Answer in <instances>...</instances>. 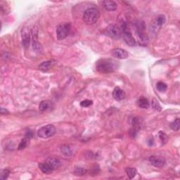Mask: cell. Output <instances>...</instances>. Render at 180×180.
<instances>
[{
	"label": "cell",
	"mask_w": 180,
	"mask_h": 180,
	"mask_svg": "<svg viewBox=\"0 0 180 180\" xmlns=\"http://www.w3.org/2000/svg\"><path fill=\"white\" fill-rule=\"evenodd\" d=\"M121 37L123 40L130 46H134L136 44V40L131 33L128 25L125 22H123L121 25Z\"/></svg>",
	"instance_id": "obj_3"
},
{
	"label": "cell",
	"mask_w": 180,
	"mask_h": 180,
	"mask_svg": "<svg viewBox=\"0 0 180 180\" xmlns=\"http://www.w3.org/2000/svg\"><path fill=\"white\" fill-rule=\"evenodd\" d=\"M53 106L52 102L50 101H42L39 105V109L41 111H45L50 110Z\"/></svg>",
	"instance_id": "obj_15"
},
{
	"label": "cell",
	"mask_w": 180,
	"mask_h": 180,
	"mask_svg": "<svg viewBox=\"0 0 180 180\" xmlns=\"http://www.w3.org/2000/svg\"><path fill=\"white\" fill-rule=\"evenodd\" d=\"M149 161L152 165L155 166L156 167H163L165 165V160L162 157L158 156H151L149 158Z\"/></svg>",
	"instance_id": "obj_8"
},
{
	"label": "cell",
	"mask_w": 180,
	"mask_h": 180,
	"mask_svg": "<svg viewBox=\"0 0 180 180\" xmlns=\"http://www.w3.org/2000/svg\"><path fill=\"white\" fill-rule=\"evenodd\" d=\"M46 163H47L53 170L58 169L61 165L60 160H58V159L57 158H48L47 160H46Z\"/></svg>",
	"instance_id": "obj_16"
},
{
	"label": "cell",
	"mask_w": 180,
	"mask_h": 180,
	"mask_svg": "<svg viewBox=\"0 0 180 180\" xmlns=\"http://www.w3.org/2000/svg\"><path fill=\"white\" fill-rule=\"evenodd\" d=\"M54 64V61H44L39 65V70H40L42 72H46L50 70L51 67Z\"/></svg>",
	"instance_id": "obj_14"
},
{
	"label": "cell",
	"mask_w": 180,
	"mask_h": 180,
	"mask_svg": "<svg viewBox=\"0 0 180 180\" xmlns=\"http://www.w3.org/2000/svg\"><path fill=\"white\" fill-rule=\"evenodd\" d=\"M119 63L111 58H101L96 63V69L102 74H109L115 72L119 68Z\"/></svg>",
	"instance_id": "obj_1"
},
{
	"label": "cell",
	"mask_w": 180,
	"mask_h": 180,
	"mask_svg": "<svg viewBox=\"0 0 180 180\" xmlns=\"http://www.w3.org/2000/svg\"><path fill=\"white\" fill-rule=\"evenodd\" d=\"M32 137H33V133H32V131H27L26 134H25V137H26L27 139H30V138H32Z\"/></svg>",
	"instance_id": "obj_29"
},
{
	"label": "cell",
	"mask_w": 180,
	"mask_h": 180,
	"mask_svg": "<svg viewBox=\"0 0 180 180\" xmlns=\"http://www.w3.org/2000/svg\"><path fill=\"white\" fill-rule=\"evenodd\" d=\"M56 127L53 125H48L41 127L37 132V135L39 137L42 139H47L52 137L56 133Z\"/></svg>",
	"instance_id": "obj_5"
},
{
	"label": "cell",
	"mask_w": 180,
	"mask_h": 180,
	"mask_svg": "<svg viewBox=\"0 0 180 180\" xmlns=\"http://www.w3.org/2000/svg\"><path fill=\"white\" fill-rule=\"evenodd\" d=\"M159 137H160V139L161 140V141H162L163 144H165L166 142L167 141L168 138H167V134H166L165 132H159Z\"/></svg>",
	"instance_id": "obj_26"
},
{
	"label": "cell",
	"mask_w": 180,
	"mask_h": 180,
	"mask_svg": "<svg viewBox=\"0 0 180 180\" xmlns=\"http://www.w3.org/2000/svg\"><path fill=\"white\" fill-rule=\"evenodd\" d=\"M113 97L117 101H121L125 99V92L119 86H116L113 92Z\"/></svg>",
	"instance_id": "obj_11"
},
{
	"label": "cell",
	"mask_w": 180,
	"mask_h": 180,
	"mask_svg": "<svg viewBox=\"0 0 180 180\" xmlns=\"http://www.w3.org/2000/svg\"><path fill=\"white\" fill-rule=\"evenodd\" d=\"M27 138H25V139H23L21 140V141H20V143L19 144V146H18V149L19 150H21V149H23L24 148H25V146H27Z\"/></svg>",
	"instance_id": "obj_28"
},
{
	"label": "cell",
	"mask_w": 180,
	"mask_h": 180,
	"mask_svg": "<svg viewBox=\"0 0 180 180\" xmlns=\"http://www.w3.org/2000/svg\"><path fill=\"white\" fill-rule=\"evenodd\" d=\"M179 125L180 120L179 118H177L174 121H173L172 123H171V124H170V127L174 131H178L179 130Z\"/></svg>",
	"instance_id": "obj_21"
},
{
	"label": "cell",
	"mask_w": 180,
	"mask_h": 180,
	"mask_svg": "<svg viewBox=\"0 0 180 180\" xmlns=\"http://www.w3.org/2000/svg\"><path fill=\"white\" fill-rule=\"evenodd\" d=\"M10 174V171L8 169H4L1 172V177H0V179L2 180L6 179V178H8L9 175Z\"/></svg>",
	"instance_id": "obj_27"
},
{
	"label": "cell",
	"mask_w": 180,
	"mask_h": 180,
	"mask_svg": "<svg viewBox=\"0 0 180 180\" xmlns=\"http://www.w3.org/2000/svg\"><path fill=\"white\" fill-rule=\"evenodd\" d=\"M86 170L83 167H77L75 170V175H78V176H82V175H84L86 173Z\"/></svg>",
	"instance_id": "obj_24"
},
{
	"label": "cell",
	"mask_w": 180,
	"mask_h": 180,
	"mask_svg": "<svg viewBox=\"0 0 180 180\" xmlns=\"http://www.w3.org/2000/svg\"><path fill=\"white\" fill-rule=\"evenodd\" d=\"M132 129L135 130L136 131H139L141 128V120L138 118H134L132 121Z\"/></svg>",
	"instance_id": "obj_18"
},
{
	"label": "cell",
	"mask_w": 180,
	"mask_h": 180,
	"mask_svg": "<svg viewBox=\"0 0 180 180\" xmlns=\"http://www.w3.org/2000/svg\"><path fill=\"white\" fill-rule=\"evenodd\" d=\"M71 31V24L69 23H61L57 28V37L58 40L66 38Z\"/></svg>",
	"instance_id": "obj_4"
},
{
	"label": "cell",
	"mask_w": 180,
	"mask_h": 180,
	"mask_svg": "<svg viewBox=\"0 0 180 180\" xmlns=\"http://www.w3.org/2000/svg\"><path fill=\"white\" fill-rule=\"evenodd\" d=\"M125 172L126 174L129 177L130 179H133L134 177L136 176L137 174V170L135 168H132V167H127L125 169Z\"/></svg>",
	"instance_id": "obj_19"
},
{
	"label": "cell",
	"mask_w": 180,
	"mask_h": 180,
	"mask_svg": "<svg viewBox=\"0 0 180 180\" xmlns=\"http://www.w3.org/2000/svg\"><path fill=\"white\" fill-rule=\"evenodd\" d=\"M112 54L115 58H118V59H125L128 58L129 54H128L127 51L123 50V49H115L112 51Z\"/></svg>",
	"instance_id": "obj_9"
},
{
	"label": "cell",
	"mask_w": 180,
	"mask_h": 180,
	"mask_svg": "<svg viewBox=\"0 0 180 180\" xmlns=\"http://www.w3.org/2000/svg\"><path fill=\"white\" fill-rule=\"evenodd\" d=\"M151 106L153 107V109H155L156 111H161V106L159 104V103L158 102L157 100L156 99H153L151 101Z\"/></svg>",
	"instance_id": "obj_22"
},
{
	"label": "cell",
	"mask_w": 180,
	"mask_h": 180,
	"mask_svg": "<svg viewBox=\"0 0 180 180\" xmlns=\"http://www.w3.org/2000/svg\"><path fill=\"white\" fill-rule=\"evenodd\" d=\"M106 10L113 11H116L118 8V5L114 1H110V0H106V1H101L99 2Z\"/></svg>",
	"instance_id": "obj_10"
},
{
	"label": "cell",
	"mask_w": 180,
	"mask_h": 180,
	"mask_svg": "<svg viewBox=\"0 0 180 180\" xmlns=\"http://www.w3.org/2000/svg\"><path fill=\"white\" fill-rule=\"evenodd\" d=\"M165 23V16L160 15L158 16L155 20H153V22L151 23V30L152 32H157L158 30L162 27V25Z\"/></svg>",
	"instance_id": "obj_7"
},
{
	"label": "cell",
	"mask_w": 180,
	"mask_h": 180,
	"mask_svg": "<svg viewBox=\"0 0 180 180\" xmlns=\"http://www.w3.org/2000/svg\"><path fill=\"white\" fill-rule=\"evenodd\" d=\"M100 16L99 11L96 8H90L85 11L83 16V20L86 24L92 25L97 23Z\"/></svg>",
	"instance_id": "obj_2"
},
{
	"label": "cell",
	"mask_w": 180,
	"mask_h": 180,
	"mask_svg": "<svg viewBox=\"0 0 180 180\" xmlns=\"http://www.w3.org/2000/svg\"><path fill=\"white\" fill-rule=\"evenodd\" d=\"M156 88L160 92H165L167 89V86L165 83L163 82H159L156 85Z\"/></svg>",
	"instance_id": "obj_20"
},
{
	"label": "cell",
	"mask_w": 180,
	"mask_h": 180,
	"mask_svg": "<svg viewBox=\"0 0 180 180\" xmlns=\"http://www.w3.org/2000/svg\"><path fill=\"white\" fill-rule=\"evenodd\" d=\"M30 42V36L29 32L28 31L27 29H23L22 30V43L24 46V47L27 48L29 46Z\"/></svg>",
	"instance_id": "obj_12"
},
{
	"label": "cell",
	"mask_w": 180,
	"mask_h": 180,
	"mask_svg": "<svg viewBox=\"0 0 180 180\" xmlns=\"http://www.w3.org/2000/svg\"><path fill=\"white\" fill-rule=\"evenodd\" d=\"M38 167L39 168V170H40L43 173H44V174H50V173L52 172L53 170V168L46 162L39 163Z\"/></svg>",
	"instance_id": "obj_13"
},
{
	"label": "cell",
	"mask_w": 180,
	"mask_h": 180,
	"mask_svg": "<svg viewBox=\"0 0 180 180\" xmlns=\"http://www.w3.org/2000/svg\"><path fill=\"white\" fill-rule=\"evenodd\" d=\"M92 104H93V101H92V100L85 99V100H83V101L80 103V106L82 107H84V108H87V107L92 106Z\"/></svg>",
	"instance_id": "obj_25"
},
{
	"label": "cell",
	"mask_w": 180,
	"mask_h": 180,
	"mask_svg": "<svg viewBox=\"0 0 180 180\" xmlns=\"http://www.w3.org/2000/svg\"><path fill=\"white\" fill-rule=\"evenodd\" d=\"M9 112L7 109L3 108V107H2L1 108V114L2 115H6V114H9Z\"/></svg>",
	"instance_id": "obj_30"
},
{
	"label": "cell",
	"mask_w": 180,
	"mask_h": 180,
	"mask_svg": "<svg viewBox=\"0 0 180 180\" xmlns=\"http://www.w3.org/2000/svg\"><path fill=\"white\" fill-rule=\"evenodd\" d=\"M138 106H139V108H144L146 109L149 107V102L148 99L145 97H141L140 99L138 100Z\"/></svg>",
	"instance_id": "obj_17"
},
{
	"label": "cell",
	"mask_w": 180,
	"mask_h": 180,
	"mask_svg": "<svg viewBox=\"0 0 180 180\" xmlns=\"http://www.w3.org/2000/svg\"><path fill=\"white\" fill-rule=\"evenodd\" d=\"M61 153L64 154V155L66 156H71V149H70L69 146H63L61 147Z\"/></svg>",
	"instance_id": "obj_23"
},
{
	"label": "cell",
	"mask_w": 180,
	"mask_h": 180,
	"mask_svg": "<svg viewBox=\"0 0 180 180\" xmlns=\"http://www.w3.org/2000/svg\"><path fill=\"white\" fill-rule=\"evenodd\" d=\"M106 34L113 39L121 37V29L117 25H111L106 30Z\"/></svg>",
	"instance_id": "obj_6"
}]
</instances>
